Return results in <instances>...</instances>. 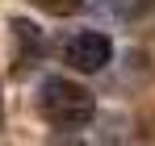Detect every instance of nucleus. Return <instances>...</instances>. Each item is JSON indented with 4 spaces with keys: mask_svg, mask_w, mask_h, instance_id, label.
<instances>
[{
    "mask_svg": "<svg viewBox=\"0 0 155 146\" xmlns=\"http://www.w3.org/2000/svg\"><path fill=\"white\" fill-rule=\"evenodd\" d=\"M38 113L54 125V129H80V125L92 121L97 113V100L84 84H71L63 75H51L38 92Z\"/></svg>",
    "mask_w": 155,
    "mask_h": 146,
    "instance_id": "f257e3e1",
    "label": "nucleus"
},
{
    "mask_svg": "<svg viewBox=\"0 0 155 146\" xmlns=\"http://www.w3.org/2000/svg\"><path fill=\"white\" fill-rule=\"evenodd\" d=\"M109 59H113V42L105 33H97V29H80V33H71L63 42V63L71 71L92 75V71H101Z\"/></svg>",
    "mask_w": 155,
    "mask_h": 146,
    "instance_id": "f03ea898",
    "label": "nucleus"
},
{
    "mask_svg": "<svg viewBox=\"0 0 155 146\" xmlns=\"http://www.w3.org/2000/svg\"><path fill=\"white\" fill-rule=\"evenodd\" d=\"M29 4H38L42 13H51V17H71L84 8V0H29Z\"/></svg>",
    "mask_w": 155,
    "mask_h": 146,
    "instance_id": "7ed1b4c3",
    "label": "nucleus"
},
{
    "mask_svg": "<svg viewBox=\"0 0 155 146\" xmlns=\"http://www.w3.org/2000/svg\"><path fill=\"white\" fill-rule=\"evenodd\" d=\"M105 4H109V13H117V17H138V13L151 8V0H105Z\"/></svg>",
    "mask_w": 155,
    "mask_h": 146,
    "instance_id": "20e7f679",
    "label": "nucleus"
}]
</instances>
